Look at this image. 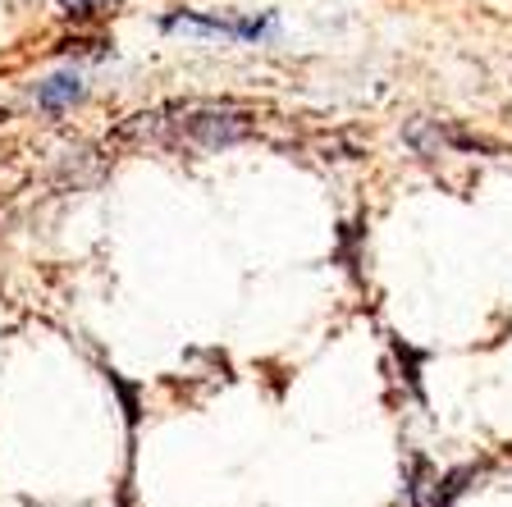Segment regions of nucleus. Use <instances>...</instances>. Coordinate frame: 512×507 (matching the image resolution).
I'll return each instance as SVG.
<instances>
[{"label": "nucleus", "mask_w": 512, "mask_h": 507, "mask_svg": "<svg viewBox=\"0 0 512 507\" xmlns=\"http://www.w3.org/2000/svg\"><path fill=\"white\" fill-rule=\"evenodd\" d=\"M183 133H188L192 142H202V147H234V142H243L247 133H252V124H247L243 115L202 110V115H192L188 124H183Z\"/></svg>", "instance_id": "1"}, {"label": "nucleus", "mask_w": 512, "mask_h": 507, "mask_svg": "<svg viewBox=\"0 0 512 507\" xmlns=\"http://www.w3.org/2000/svg\"><path fill=\"white\" fill-rule=\"evenodd\" d=\"M101 5H110V0H60V10L69 14V19H92Z\"/></svg>", "instance_id": "5"}, {"label": "nucleus", "mask_w": 512, "mask_h": 507, "mask_svg": "<svg viewBox=\"0 0 512 507\" xmlns=\"http://www.w3.org/2000/svg\"><path fill=\"white\" fill-rule=\"evenodd\" d=\"M471 476H476L471 466H467V471H453V476H444V480L435 485V498H430V507H453V498H458L462 489H467V480H471Z\"/></svg>", "instance_id": "4"}, {"label": "nucleus", "mask_w": 512, "mask_h": 507, "mask_svg": "<svg viewBox=\"0 0 512 507\" xmlns=\"http://www.w3.org/2000/svg\"><path fill=\"white\" fill-rule=\"evenodd\" d=\"M160 28L174 32V28H188V32H211V37H234V19H215V14H165Z\"/></svg>", "instance_id": "3"}, {"label": "nucleus", "mask_w": 512, "mask_h": 507, "mask_svg": "<svg viewBox=\"0 0 512 507\" xmlns=\"http://www.w3.org/2000/svg\"><path fill=\"white\" fill-rule=\"evenodd\" d=\"M83 78L78 74H55L46 78V83H37V106L46 110V115H60V110H69L74 101H83Z\"/></svg>", "instance_id": "2"}]
</instances>
